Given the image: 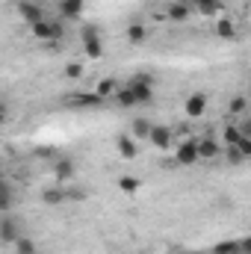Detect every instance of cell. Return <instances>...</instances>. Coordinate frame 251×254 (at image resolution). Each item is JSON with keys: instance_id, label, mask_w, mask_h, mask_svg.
I'll use <instances>...</instances> for the list:
<instances>
[{"instance_id": "cell-14", "label": "cell", "mask_w": 251, "mask_h": 254, "mask_svg": "<svg viewBox=\"0 0 251 254\" xmlns=\"http://www.w3.org/2000/svg\"><path fill=\"white\" fill-rule=\"evenodd\" d=\"M42 201L51 204V207H57V204H65V201H68V192H65L63 184H60V187H48V190L42 192Z\"/></svg>"}, {"instance_id": "cell-4", "label": "cell", "mask_w": 251, "mask_h": 254, "mask_svg": "<svg viewBox=\"0 0 251 254\" xmlns=\"http://www.w3.org/2000/svg\"><path fill=\"white\" fill-rule=\"evenodd\" d=\"M33 36L42 39V42H57V39H63V27H60L57 21L42 18L39 24H33Z\"/></svg>"}, {"instance_id": "cell-30", "label": "cell", "mask_w": 251, "mask_h": 254, "mask_svg": "<svg viewBox=\"0 0 251 254\" xmlns=\"http://www.w3.org/2000/svg\"><path fill=\"white\" fill-rule=\"evenodd\" d=\"M3 125H6V107H0V130H3Z\"/></svg>"}, {"instance_id": "cell-10", "label": "cell", "mask_w": 251, "mask_h": 254, "mask_svg": "<svg viewBox=\"0 0 251 254\" xmlns=\"http://www.w3.org/2000/svg\"><path fill=\"white\" fill-rule=\"evenodd\" d=\"M116 148H119V154H122L125 160H136V157H139V145H136V139H133L130 133H122V136L116 139Z\"/></svg>"}, {"instance_id": "cell-7", "label": "cell", "mask_w": 251, "mask_h": 254, "mask_svg": "<svg viewBox=\"0 0 251 254\" xmlns=\"http://www.w3.org/2000/svg\"><path fill=\"white\" fill-rule=\"evenodd\" d=\"M15 9H18V15H21V18H24L30 27H33V24H39V21L45 18V12L39 9V0H21Z\"/></svg>"}, {"instance_id": "cell-8", "label": "cell", "mask_w": 251, "mask_h": 254, "mask_svg": "<svg viewBox=\"0 0 251 254\" xmlns=\"http://www.w3.org/2000/svg\"><path fill=\"white\" fill-rule=\"evenodd\" d=\"M184 110H187L189 119H201V116L207 113V95H204V92H195V95H189L187 104H184Z\"/></svg>"}, {"instance_id": "cell-15", "label": "cell", "mask_w": 251, "mask_h": 254, "mask_svg": "<svg viewBox=\"0 0 251 254\" xmlns=\"http://www.w3.org/2000/svg\"><path fill=\"white\" fill-rule=\"evenodd\" d=\"M83 9H86V0H63L60 3V12H63L65 18H80Z\"/></svg>"}, {"instance_id": "cell-18", "label": "cell", "mask_w": 251, "mask_h": 254, "mask_svg": "<svg viewBox=\"0 0 251 254\" xmlns=\"http://www.w3.org/2000/svg\"><path fill=\"white\" fill-rule=\"evenodd\" d=\"M12 246H15V254H39V246H36L30 237H24V234H21Z\"/></svg>"}, {"instance_id": "cell-3", "label": "cell", "mask_w": 251, "mask_h": 254, "mask_svg": "<svg viewBox=\"0 0 251 254\" xmlns=\"http://www.w3.org/2000/svg\"><path fill=\"white\" fill-rule=\"evenodd\" d=\"M21 234H24V225L15 213H0V243L12 246Z\"/></svg>"}, {"instance_id": "cell-6", "label": "cell", "mask_w": 251, "mask_h": 254, "mask_svg": "<svg viewBox=\"0 0 251 254\" xmlns=\"http://www.w3.org/2000/svg\"><path fill=\"white\" fill-rule=\"evenodd\" d=\"M175 160H178V166H195L198 163V145H195V139H187V142L178 145Z\"/></svg>"}, {"instance_id": "cell-12", "label": "cell", "mask_w": 251, "mask_h": 254, "mask_svg": "<svg viewBox=\"0 0 251 254\" xmlns=\"http://www.w3.org/2000/svg\"><path fill=\"white\" fill-rule=\"evenodd\" d=\"M12 207H15V187L6 178H0V213H12Z\"/></svg>"}, {"instance_id": "cell-9", "label": "cell", "mask_w": 251, "mask_h": 254, "mask_svg": "<svg viewBox=\"0 0 251 254\" xmlns=\"http://www.w3.org/2000/svg\"><path fill=\"white\" fill-rule=\"evenodd\" d=\"M195 145H198V160H216V157L222 154L219 142H216V139H210V136H204V139H195Z\"/></svg>"}, {"instance_id": "cell-29", "label": "cell", "mask_w": 251, "mask_h": 254, "mask_svg": "<svg viewBox=\"0 0 251 254\" xmlns=\"http://www.w3.org/2000/svg\"><path fill=\"white\" fill-rule=\"evenodd\" d=\"M228 157H231V163H234V166H237V163H243V160H246V157H243V154H240V151H237V148H234V145H228Z\"/></svg>"}, {"instance_id": "cell-20", "label": "cell", "mask_w": 251, "mask_h": 254, "mask_svg": "<svg viewBox=\"0 0 251 254\" xmlns=\"http://www.w3.org/2000/svg\"><path fill=\"white\" fill-rule=\"evenodd\" d=\"M189 3H195V9L201 15H216L222 9V0H189Z\"/></svg>"}, {"instance_id": "cell-27", "label": "cell", "mask_w": 251, "mask_h": 254, "mask_svg": "<svg viewBox=\"0 0 251 254\" xmlns=\"http://www.w3.org/2000/svg\"><path fill=\"white\" fill-rule=\"evenodd\" d=\"M65 77H71V80L83 77V65H80V63H68V65H65Z\"/></svg>"}, {"instance_id": "cell-22", "label": "cell", "mask_w": 251, "mask_h": 254, "mask_svg": "<svg viewBox=\"0 0 251 254\" xmlns=\"http://www.w3.org/2000/svg\"><path fill=\"white\" fill-rule=\"evenodd\" d=\"M130 127H133V130H130L133 139H148V133H151V122H148V119H136Z\"/></svg>"}, {"instance_id": "cell-5", "label": "cell", "mask_w": 251, "mask_h": 254, "mask_svg": "<svg viewBox=\"0 0 251 254\" xmlns=\"http://www.w3.org/2000/svg\"><path fill=\"white\" fill-rule=\"evenodd\" d=\"M148 142H151L157 151H169V148H172V127H166V125H151Z\"/></svg>"}, {"instance_id": "cell-25", "label": "cell", "mask_w": 251, "mask_h": 254, "mask_svg": "<svg viewBox=\"0 0 251 254\" xmlns=\"http://www.w3.org/2000/svg\"><path fill=\"white\" fill-rule=\"evenodd\" d=\"M169 18H175V21H187L189 18V6L187 3H172V6H169Z\"/></svg>"}, {"instance_id": "cell-2", "label": "cell", "mask_w": 251, "mask_h": 254, "mask_svg": "<svg viewBox=\"0 0 251 254\" xmlns=\"http://www.w3.org/2000/svg\"><path fill=\"white\" fill-rule=\"evenodd\" d=\"M80 42H83V51L89 60H101L104 57V42H101V33L95 24H86L83 33H80Z\"/></svg>"}, {"instance_id": "cell-23", "label": "cell", "mask_w": 251, "mask_h": 254, "mask_svg": "<svg viewBox=\"0 0 251 254\" xmlns=\"http://www.w3.org/2000/svg\"><path fill=\"white\" fill-rule=\"evenodd\" d=\"M246 110H249V98H246V95L231 98V104H228V113H231V116H243Z\"/></svg>"}, {"instance_id": "cell-28", "label": "cell", "mask_w": 251, "mask_h": 254, "mask_svg": "<svg viewBox=\"0 0 251 254\" xmlns=\"http://www.w3.org/2000/svg\"><path fill=\"white\" fill-rule=\"evenodd\" d=\"M234 148H237V151H240V154H243L246 160L251 157V139H249V136H243V139H240V142H237Z\"/></svg>"}, {"instance_id": "cell-31", "label": "cell", "mask_w": 251, "mask_h": 254, "mask_svg": "<svg viewBox=\"0 0 251 254\" xmlns=\"http://www.w3.org/2000/svg\"><path fill=\"white\" fill-rule=\"evenodd\" d=\"M0 107H3V104H0Z\"/></svg>"}, {"instance_id": "cell-13", "label": "cell", "mask_w": 251, "mask_h": 254, "mask_svg": "<svg viewBox=\"0 0 251 254\" xmlns=\"http://www.w3.org/2000/svg\"><path fill=\"white\" fill-rule=\"evenodd\" d=\"M68 101H71L74 107H92V110H101V107L110 104L107 98H101V95H95V92H92V95H71Z\"/></svg>"}, {"instance_id": "cell-16", "label": "cell", "mask_w": 251, "mask_h": 254, "mask_svg": "<svg viewBox=\"0 0 251 254\" xmlns=\"http://www.w3.org/2000/svg\"><path fill=\"white\" fill-rule=\"evenodd\" d=\"M116 92H119V80H116V77H104V80L98 83V89H95V95H101V98H107V101H113Z\"/></svg>"}, {"instance_id": "cell-17", "label": "cell", "mask_w": 251, "mask_h": 254, "mask_svg": "<svg viewBox=\"0 0 251 254\" xmlns=\"http://www.w3.org/2000/svg\"><path fill=\"white\" fill-rule=\"evenodd\" d=\"M216 36H219V39H237V24H234L231 18H219Z\"/></svg>"}, {"instance_id": "cell-24", "label": "cell", "mask_w": 251, "mask_h": 254, "mask_svg": "<svg viewBox=\"0 0 251 254\" xmlns=\"http://www.w3.org/2000/svg\"><path fill=\"white\" fill-rule=\"evenodd\" d=\"M119 190L125 192V195H136L139 192V178H130V175L119 178Z\"/></svg>"}, {"instance_id": "cell-11", "label": "cell", "mask_w": 251, "mask_h": 254, "mask_svg": "<svg viewBox=\"0 0 251 254\" xmlns=\"http://www.w3.org/2000/svg\"><path fill=\"white\" fill-rule=\"evenodd\" d=\"M54 172H57V181H60V184H68V181L77 175L74 160H71V157H60V160L54 163Z\"/></svg>"}, {"instance_id": "cell-21", "label": "cell", "mask_w": 251, "mask_h": 254, "mask_svg": "<svg viewBox=\"0 0 251 254\" xmlns=\"http://www.w3.org/2000/svg\"><path fill=\"white\" fill-rule=\"evenodd\" d=\"M213 254H243L240 252V240H222V243H216Z\"/></svg>"}, {"instance_id": "cell-19", "label": "cell", "mask_w": 251, "mask_h": 254, "mask_svg": "<svg viewBox=\"0 0 251 254\" xmlns=\"http://www.w3.org/2000/svg\"><path fill=\"white\" fill-rule=\"evenodd\" d=\"M145 39H148V30H145L142 24H130V27H127V42H130V45H142Z\"/></svg>"}, {"instance_id": "cell-1", "label": "cell", "mask_w": 251, "mask_h": 254, "mask_svg": "<svg viewBox=\"0 0 251 254\" xmlns=\"http://www.w3.org/2000/svg\"><path fill=\"white\" fill-rule=\"evenodd\" d=\"M127 89L133 92L136 107H139V104H151V101H154V77H151V74H133V77H130V83H127Z\"/></svg>"}, {"instance_id": "cell-26", "label": "cell", "mask_w": 251, "mask_h": 254, "mask_svg": "<svg viewBox=\"0 0 251 254\" xmlns=\"http://www.w3.org/2000/svg\"><path fill=\"white\" fill-rule=\"evenodd\" d=\"M222 136H225V142H228V145H237V142L243 139V130H240L237 125H228L225 130H222Z\"/></svg>"}]
</instances>
